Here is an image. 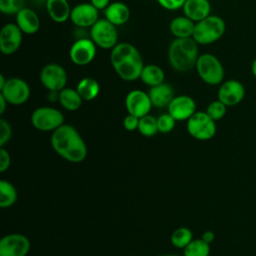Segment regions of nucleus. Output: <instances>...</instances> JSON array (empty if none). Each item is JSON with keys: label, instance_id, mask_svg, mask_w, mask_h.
I'll use <instances>...</instances> for the list:
<instances>
[{"label": "nucleus", "instance_id": "f257e3e1", "mask_svg": "<svg viewBox=\"0 0 256 256\" xmlns=\"http://www.w3.org/2000/svg\"><path fill=\"white\" fill-rule=\"evenodd\" d=\"M110 62L116 74L127 82L140 79L141 72L145 66L139 50L127 42L118 43L111 50Z\"/></svg>", "mask_w": 256, "mask_h": 256}, {"label": "nucleus", "instance_id": "f03ea898", "mask_svg": "<svg viewBox=\"0 0 256 256\" xmlns=\"http://www.w3.org/2000/svg\"><path fill=\"white\" fill-rule=\"evenodd\" d=\"M53 150L63 159L80 163L87 156V146L78 131L71 125L63 124L51 136Z\"/></svg>", "mask_w": 256, "mask_h": 256}, {"label": "nucleus", "instance_id": "7ed1b4c3", "mask_svg": "<svg viewBox=\"0 0 256 256\" xmlns=\"http://www.w3.org/2000/svg\"><path fill=\"white\" fill-rule=\"evenodd\" d=\"M199 56V44L193 38L175 39L168 48L170 66L177 72L184 73L195 68Z\"/></svg>", "mask_w": 256, "mask_h": 256}, {"label": "nucleus", "instance_id": "20e7f679", "mask_svg": "<svg viewBox=\"0 0 256 256\" xmlns=\"http://www.w3.org/2000/svg\"><path fill=\"white\" fill-rule=\"evenodd\" d=\"M225 31V21L220 16L210 15L195 24L193 39L199 45H210L220 40Z\"/></svg>", "mask_w": 256, "mask_h": 256}, {"label": "nucleus", "instance_id": "39448f33", "mask_svg": "<svg viewBox=\"0 0 256 256\" xmlns=\"http://www.w3.org/2000/svg\"><path fill=\"white\" fill-rule=\"evenodd\" d=\"M195 69L201 80L210 86L220 85L224 81V66L222 62L211 53L201 54L197 60Z\"/></svg>", "mask_w": 256, "mask_h": 256}, {"label": "nucleus", "instance_id": "423d86ee", "mask_svg": "<svg viewBox=\"0 0 256 256\" xmlns=\"http://www.w3.org/2000/svg\"><path fill=\"white\" fill-rule=\"evenodd\" d=\"M187 131L195 139L207 141L212 139L217 131L216 121H214L206 111L195 112L187 120Z\"/></svg>", "mask_w": 256, "mask_h": 256}, {"label": "nucleus", "instance_id": "0eeeda50", "mask_svg": "<svg viewBox=\"0 0 256 256\" xmlns=\"http://www.w3.org/2000/svg\"><path fill=\"white\" fill-rule=\"evenodd\" d=\"M90 38L97 47L112 50L118 44L117 27L107 19H99L90 28Z\"/></svg>", "mask_w": 256, "mask_h": 256}, {"label": "nucleus", "instance_id": "6e6552de", "mask_svg": "<svg viewBox=\"0 0 256 256\" xmlns=\"http://www.w3.org/2000/svg\"><path fill=\"white\" fill-rule=\"evenodd\" d=\"M64 115L60 110L46 106L37 108L31 116L32 125L43 132H54L64 124Z\"/></svg>", "mask_w": 256, "mask_h": 256}, {"label": "nucleus", "instance_id": "1a4fd4ad", "mask_svg": "<svg viewBox=\"0 0 256 256\" xmlns=\"http://www.w3.org/2000/svg\"><path fill=\"white\" fill-rule=\"evenodd\" d=\"M40 81L49 92H60L66 88L68 75L65 68L60 64L49 63L42 68Z\"/></svg>", "mask_w": 256, "mask_h": 256}, {"label": "nucleus", "instance_id": "9d476101", "mask_svg": "<svg viewBox=\"0 0 256 256\" xmlns=\"http://www.w3.org/2000/svg\"><path fill=\"white\" fill-rule=\"evenodd\" d=\"M0 94L7 100L8 104L18 106L29 100L31 90L24 79L12 77L7 79L5 86L0 90Z\"/></svg>", "mask_w": 256, "mask_h": 256}, {"label": "nucleus", "instance_id": "9b49d317", "mask_svg": "<svg viewBox=\"0 0 256 256\" xmlns=\"http://www.w3.org/2000/svg\"><path fill=\"white\" fill-rule=\"evenodd\" d=\"M97 55V46L91 38H79L69 50V58L76 66L84 67L91 64Z\"/></svg>", "mask_w": 256, "mask_h": 256}, {"label": "nucleus", "instance_id": "f8f14e48", "mask_svg": "<svg viewBox=\"0 0 256 256\" xmlns=\"http://www.w3.org/2000/svg\"><path fill=\"white\" fill-rule=\"evenodd\" d=\"M23 32L16 23L4 25L0 32V51L3 55L10 56L16 53L23 42Z\"/></svg>", "mask_w": 256, "mask_h": 256}, {"label": "nucleus", "instance_id": "ddd939ff", "mask_svg": "<svg viewBox=\"0 0 256 256\" xmlns=\"http://www.w3.org/2000/svg\"><path fill=\"white\" fill-rule=\"evenodd\" d=\"M30 248V241L23 234H9L0 240V256H27Z\"/></svg>", "mask_w": 256, "mask_h": 256}, {"label": "nucleus", "instance_id": "4468645a", "mask_svg": "<svg viewBox=\"0 0 256 256\" xmlns=\"http://www.w3.org/2000/svg\"><path fill=\"white\" fill-rule=\"evenodd\" d=\"M246 90L244 85L235 79L223 81L218 89V100L227 107H233L240 104L245 98Z\"/></svg>", "mask_w": 256, "mask_h": 256}, {"label": "nucleus", "instance_id": "2eb2a0df", "mask_svg": "<svg viewBox=\"0 0 256 256\" xmlns=\"http://www.w3.org/2000/svg\"><path fill=\"white\" fill-rule=\"evenodd\" d=\"M125 107L128 114L141 118L150 113L153 105L148 93L136 89L127 94L125 99Z\"/></svg>", "mask_w": 256, "mask_h": 256}, {"label": "nucleus", "instance_id": "dca6fc26", "mask_svg": "<svg viewBox=\"0 0 256 256\" xmlns=\"http://www.w3.org/2000/svg\"><path fill=\"white\" fill-rule=\"evenodd\" d=\"M70 20L78 28H91L99 20V10L91 3L78 4L72 8Z\"/></svg>", "mask_w": 256, "mask_h": 256}, {"label": "nucleus", "instance_id": "f3484780", "mask_svg": "<svg viewBox=\"0 0 256 256\" xmlns=\"http://www.w3.org/2000/svg\"><path fill=\"white\" fill-rule=\"evenodd\" d=\"M167 108L168 113L176 121H185L196 112V102L188 95H179L174 97Z\"/></svg>", "mask_w": 256, "mask_h": 256}, {"label": "nucleus", "instance_id": "a211bd4d", "mask_svg": "<svg viewBox=\"0 0 256 256\" xmlns=\"http://www.w3.org/2000/svg\"><path fill=\"white\" fill-rule=\"evenodd\" d=\"M16 24L24 35L36 34L41 26L38 14L34 10L26 7L16 14Z\"/></svg>", "mask_w": 256, "mask_h": 256}, {"label": "nucleus", "instance_id": "6ab92c4d", "mask_svg": "<svg viewBox=\"0 0 256 256\" xmlns=\"http://www.w3.org/2000/svg\"><path fill=\"white\" fill-rule=\"evenodd\" d=\"M182 9L184 15L195 23L211 15V3L209 0H186Z\"/></svg>", "mask_w": 256, "mask_h": 256}, {"label": "nucleus", "instance_id": "aec40b11", "mask_svg": "<svg viewBox=\"0 0 256 256\" xmlns=\"http://www.w3.org/2000/svg\"><path fill=\"white\" fill-rule=\"evenodd\" d=\"M148 94L153 107L156 108L168 107L175 97L173 87L167 83H162L160 85L150 87Z\"/></svg>", "mask_w": 256, "mask_h": 256}, {"label": "nucleus", "instance_id": "412c9836", "mask_svg": "<svg viewBox=\"0 0 256 256\" xmlns=\"http://www.w3.org/2000/svg\"><path fill=\"white\" fill-rule=\"evenodd\" d=\"M105 19L111 22L116 27L125 25L130 19V9L123 2H112L110 5L104 10Z\"/></svg>", "mask_w": 256, "mask_h": 256}, {"label": "nucleus", "instance_id": "4be33fe9", "mask_svg": "<svg viewBox=\"0 0 256 256\" xmlns=\"http://www.w3.org/2000/svg\"><path fill=\"white\" fill-rule=\"evenodd\" d=\"M46 10L49 17L56 23H64L70 19L72 8L68 0H46Z\"/></svg>", "mask_w": 256, "mask_h": 256}, {"label": "nucleus", "instance_id": "5701e85b", "mask_svg": "<svg viewBox=\"0 0 256 256\" xmlns=\"http://www.w3.org/2000/svg\"><path fill=\"white\" fill-rule=\"evenodd\" d=\"M195 22L189 19L188 17L179 16L174 18L170 22V32L175 37V39H184V38H193Z\"/></svg>", "mask_w": 256, "mask_h": 256}, {"label": "nucleus", "instance_id": "b1692460", "mask_svg": "<svg viewBox=\"0 0 256 256\" xmlns=\"http://www.w3.org/2000/svg\"><path fill=\"white\" fill-rule=\"evenodd\" d=\"M140 80L149 87H154L164 83L165 72L164 70L156 64H147L144 66Z\"/></svg>", "mask_w": 256, "mask_h": 256}, {"label": "nucleus", "instance_id": "393cba45", "mask_svg": "<svg viewBox=\"0 0 256 256\" xmlns=\"http://www.w3.org/2000/svg\"><path fill=\"white\" fill-rule=\"evenodd\" d=\"M59 103L67 111H77L83 103V99L76 89L64 88L59 92Z\"/></svg>", "mask_w": 256, "mask_h": 256}, {"label": "nucleus", "instance_id": "a878e982", "mask_svg": "<svg viewBox=\"0 0 256 256\" xmlns=\"http://www.w3.org/2000/svg\"><path fill=\"white\" fill-rule=\"evenodd\" d=\"M76 90L83 101H92L98 97L100 93V85L96 79L85 77L78 82Z\"/></svg>", "mask_w": 256, "mask_h": 256}, {"label": "nucleus", "instance_id": "bb28decb", "mask_svg": "<svg viewBox=\"0 0 256 256\" xmlns=\"http://www.w3.org/2000/svg\"><path fill=\"white\" fill-rule=\"evenodd\" d=\"M17 190L13 184L8 181H0V207L9 208L17 201Z\"/></svg>", "mask_w": 256, "mask_h": 256}, {"label": "nucleus", "instance_id": "cd10ccee", "mask_svg": "<svg viewBox=\"0 0 256 256\" xmlns=\"http://www.w3.org/2000/svg\"><path fill=\"white\" fill-rule=\"evenodd\" d=\"M210 251V244L203 239H193L184 248V256H209Z\"/></svg>", "mask_w": 256, "mask_h": 256}, {"label": "nucleus", "instance_id": "c85d7f7f", "mask_svg": "<svg viewBox=\"0 0 256 256\" xmlns=\"http://www.w3.org/2000/svg\"><path fill=\"white\" fill-rule=\"evenodd\" d=\"M193 240V233L187 227L176 229L171 235V243L178 249H184Z\"/></svg>", "mask_w": 256, "mask_h": 256}, {"label": "nucleus", "instance_id": "c756f323", "mask_svg": "<svg viewBox=\"0 0 256 256\" xmlns=\"http://www.w3.org/2000/svg\"><path fill=\"white\" fill-rule=\"evenodd\" d=\"M138 131L145 137H152L156 135L159 132L157 118L150 114L141 117L139 120Z\"/></svg>", "mask_w": 256, "mask_h": 256}, {"label": "nucleus", "instance_id": "7c9ffc66", "mask_svg": "<svg viewBox=\"0 0 256 256\" xmlns=\"http://www.w3.org/2000/svg\"><path fill=\"white\" fill-rule=\"evenodd\" d=\"M206 113L214 120V121H219L223 119L227 113V106L221 102L220 100H215L212 101L206 109Z\"/></svg>", "mask_w": 256, "mask_h": 256}, {"label": "nucleus", "instance_id": "2f4dec72", "mask_svg": "<svg viewBox=\"0 0 256 256\" xmlns=\"http://www.w3.org/2000/svg\"><path fill=\"white\" fill-rule=\"evenodd\" d=\"M25 7V0H0V11L6 15H16Z\"/></svg>", "mask_w": 256, "mask_h": 256}, {"label": "nucleus", "instance_id": "473e14b6", "mask_svg": "<svg viewBox=\"0 0 256 256\" xmlns=\"http://www.w3.org/2000/svg\"><path fill=\"white\" fill-rule=\"evenodd\" d=\"M176 120L169 114H162L159 118H157V123H158V130L162 134H167L171 132L176 124Z\"/></svg>", "mask_w": 256, "mask_h": 256}, {"label": "nucleus", "instance_id": "72a5a7b5", "mask_svg": "<svg viewBox=\"0 0 256 256\" xmlns=\"http://www.w3.org/2000/svg\"><path fill=\"white\" fill-rule=\"evenodd\" d=\"M12 136L11 125L4 119L0 120V146L4 147L8 143Z\"/></svg>", "mask_w": 256, "mask_h": 256}, {"label": "nucleus", "instance_id": "f704fd0d", "mask_svg": "<svg viewBox=\"0 0 256 256\" xmlns=\"http://www.w3.org/2000/svg\"><path fill=\"white\" fill-rule=\"evenodd\" d=\"M158 4L168 11H176L183 8L186 0H157Z\"/></svg>", "mask_w": 256, "mask_h": 256}, {"label": "nucleus", "instance_id": "c9c22d12", "mask_svg": "<svg viewBox=\"0 0 256 256\" xmlns=\"http://www.w3.org/2000/svg\"><path fill=\"white\" fill-rule=\"evenodd\" d=\"M11 165V157L9 152L4 148L1 147L0 149V172L4 173L9 169Z\"/></svg>", "mask_w": 256, "mask_h": 256}, {"label": "nucleus", "instance_id": "e433bc0d", "mask_svg": "<svg viewBox=\"0 0 256 256\" xmlns=\"http://www.w3.org/2000/svg\"><path fill=\"white\" fill-rule=\"evenodd\" d=\"M139 120L140 118L134 116V115H131V114H128L125 118H124V121H123V125H124V128L128 131H135V130H138V127H139Z\"/></svg>", "mask_w": 256, "mask_h": 256}, {"label": "nucleus", "instance_id": "4c0bfd02", "mask_svg": "<svg viewBox=\"0 0 256 256\" xmlns=\"http://www.w3.org/2000/svg\"><path fill=\"white\" fill-rule=\"evenodd\" d=\"M90 3L99 11H104L109 5H110V0H90Z\"/></svg>", "mask_w": 256, "mask_h": 256}, {"label": "nucleus", "instance_id": "58836bf2", "mask_svg": "<svg viewBox=\"0 0 256 256\" xmlns=\"http://www.w3.org/2000/svg\"><path fill=\"white\" fill-rule=\"evenodd\" d=\"M201 239H203V240H204L205 242H207L208 244H211V243L215 240V233H214L213 231H210V230L205 231V232L203 233Z\"/></svg>", "mask_w": 256, "mask_h": 256}, {"label": "nucleus", "instance_id": "ea45409f", "mask_svg": "<svg viewBox=\"0 0 256 256\" xmlns=\"http://www.w3.org/2000/svg\"><path fill=\"white\" fill-rule=\"evenodd\" d=\"M7 105H8L7 100L0 94V115L4 114V112L6 111Z\"/></svg>", "mask_w": 256, "mask_h": 256}, {"label": "nucleus", "instance_id": "a19ab883", "mask_svg": "<svg viewBox=\"0 0 256 256\" xmlns=\"http://www.w3.org/2000/svg\"><path fill=\"white\" fill-rule=\"evenodd\" d=\"M6 82H7V79L5 78V76L3 74H1L0 75V90L5 86Z\"/></svg>", "mask_w": 256, "mask_h": 256}, {"label": "nucleus", "instance_id": "79ce46f5", "mask_svg": "<svg viewBox=\"0 0 256 256\" xmlns=\"http://www.w3.org/2000/svg\"><path fill=\"white\" fill-rule=\"evenodd\" d=\"M251 70H252V74H253V75H254V77L256 78V58L254 59V61H253V63H252Z\"/></svg>", "mask_w": 256, "mask_h": 256}, {"label": "nucleus", "instance_id": "37998d69", "mask_svg": "<svg viewBox=\"0 0 256 256\" xmlns=\"http://www.w3.org/2000/svg\"><path fill=\"white\" fill-rule=\"evenodd\" d=\"M161 256H178V255H161Z\"/></svg>", "mask_w": 256, "mask_h": 256}, {"label": "nucleus", "instance_id": "c03bdc74", "mask_svg": "<svg viewBox=\"0 0 256 256\" xmlns=\"http://www.w3.org/2000/svg\"><path fill=\"white\" fill-rule=\"evenodd\" d=\"M231 1H237V0H231Z\"/></svg>", "mask_w": 256, "mask_h": 256}]
</instances>
